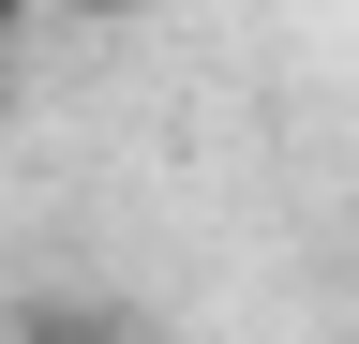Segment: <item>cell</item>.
I'll list each match as a JSON object with an SVG mask.
<instances>
[{
    "label": "cell",
    "instance_id": "4",
    "mask_svg": "<svg viewBox=\"0 0 359 344\" xmlns=\"http://www.w3.org/2000/svg\"><path fill=\"white\" fill-rule=\"evenodd\" d=\"M0 60H15V46H0Z\"/></svg>",
    "mask_w": 359,
    "mask_h": 344
},
{
    "label": "cell",
    "instance_id": "1",
    "mask_svg": "<svg viewBox=\"0 0 359 344\" xmlns=\"http://www.w3.org/2000/svg\"><path fill=\"white\" fill-rule=\"evenodd\" d=\"M0 344H165L135 299H105V284H15L0 299Z\"/></svg>",
    "mask_w": 359,
    "mask_h": 344
},
{
    "label": "cell",
    "instance_id": "2",
    "mask_svg": "<svg viewBox=\"0 0 359 344\" xmlns=\"http://www.w3.org/2000/svg\"><path fill=\"white\" fill-rule=\"evenodd\" d=\"M30 15H60V0H0V46H15V30H30Z\"/></svg>",
    "mask_w": 359,
    "mask_h": 344
},
{
    "label": "cell",
    "instance_id": "3",
    "mask_svg": "<svg viewBox=\"0 0 359 344\" xmlns=\"http://www.w3.org/2000/svg\"><path fill=\"white\" fill-rule=\"evenodd\" d=\"M60 15H105V30H120V15H150V0H60Z\"/></svg>",
    "mask_w": 359,
    "mask_h": 344
}]
</instances>
